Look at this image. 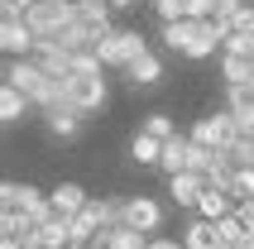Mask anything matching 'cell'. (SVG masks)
I'll return each instance as SVG.
<instances>
[{"mask_svg": "<svg viewBox=\"0 0 254 249\" xmlns=\"http://www.w3.org/2000/svg\"><path fill=\"white\" fill-rule=\"evenodd\" d=\"M0 216H24V221H34V230H43L53 221V206H48V192H39V187L5 182L0 187Z\"/></svg>", "mask_w": 254, "mask_h": 249, "instance_id": "obj_1", "label": "cell"}, {"mask_svg": "<svg viewBox=\"0 0 254 249\" xmlns=\"http://www.w3.org/2000/svg\"><path fill=\"white\" fill-rule=\"evenodd\" d=\"M139 53H149V39H144L139 29H115L106 43H96V58L106 62V67H120V72H125Z\"/></svg>", "mask_w": 254, "mask_h": 249, "instance_id": "obj_2", "label": "cell"}, {"mask_svg": "<svg viewBox=\"0 0 254 249\" xmlns=\"http://www.w3.org/2000/svg\"><path fill=\"white\" fill-rule=\"evenodd\" d=\"M192 144H201V149H230L235 139H240V124H235V115L230 111H216V115H201L197 124H192Z\"/></svg>", "mask_w": 254, "mask_h": 249, "instance_id": "obj_3", "label": "cell"}, {"mask_svg": "<svg viewBox=\"0 0 254 249\" xmlns=\"http://www.w3.org/2000/svg\"><path fill=\"white\" fill-rule=\"evenodd\" d=\"M230 29L216 24V19H187V48L183 58H192V62H201V58H211L216 48H226Z\"/></svg>", "mask_w": 254, "mask_h": 249, "instance_id": "obj_4", "label": "cell"}, {"mask_svg": "<svg viewBox=\"0 0 254 249\" xmlns=\"http://www.w3.org/2000/svg\"><path fill=\"white\" fill-rule=\"evenodd\" d=\"M106 101H111L106 77H72V82H67V106L82 115V120H86V115H96Z\"/></svg>", "mask_w": 254, "mask_h": 249, "instance_id": "obj_5", "label": "cell"}, {"mask_svg": "<svg viewBox=\"0 0 254 249\" xmlns=\"http://www.w3.org/2000/svg\"><path fill=\"white\" fill-rule=\"evenodd\" d=\"M5 86L24 91V96H29V106H34V96H39L43 86H48V77H43V67L34 62V58H14L10 67H5Z\"/></svg>", "mask_w": 254, "mask_h": 249, "instance_id": "obj_6", "label": "cell"}, {"mask_svg": "<svg viewBox=\"0 0 254 249\" xmlns=\"http://www.w3.org/2000/svg\"><path fill=\"white\" fill-rule=\"evenodd\" d=\"M125 225H129V230L154 235L158 225H163V206H158L154 196H125Z\"/></svg>", "mask_w": 254, "mask_h": 249, "instance_id": "obj_7", "label": "cell"}, {"mask_svg": "<svg viewBox=\"0 0 254 249\" xmlns=\"http://www.w3.org/2000/svg\"><path fill=\"white\" fill-rule=\"evenodd\" d=\"M86 187L82 182H58L53 192H48V206H53V216H63V221H72V216H82L86 211Z\"/></svg>", "mask_w": 254, "mask_h": 249, "instance_id": "obj_8", "label": "cell"}, {"mask_svg": "<svg viewBox=\"0 0 254 249\" xmlns=\"http://www.w3.org/2000/svg\"><path fill=\"white\" fill-rule=\"evenodd\" d=\"M34 29L24 24V19H0V48L10 53V62L14 58H34Z\"/></svg>", "mask_w": 254, "mask_h": 249, "instance_id": "obj_9", "label": "cell"}, {"mask_svg": "<svg viewBox=\"0 0 254 249\" xmlns=\"http://www.w3.org/2000/svg\"><path fill=\"white\" fill-rule=\"evenodd\" d=\"M226 111L235 115L240 134L254 139V91H250V86H226Z\"/></svg>", "mask_w": 254, "mask_h": 249, "instance_id": "obj_10", "label": "cell"}, {"mask_svg": "<svg viewBox=\"0 0 254 249\" xmlns=\"http://www.w3.org/2000/svg\"><path fill=\"white\" fill-rule=\"evenodd\" d=\"M149 240H154V235L129 230V225H106V230L96 235V245H91V249H149Z\"/></svg>", "mask_w": 254, "mask_h": 249, "instance_id": "obj_11", "label": "cell"}, {"mask_svg": "<svg viewBox=\"0 0 254 249\" xmlns=\"http://www.w3.org/2000/svg\"><path fill=\"white\" fill-rule=\"evenodd\" d=\"M201 192H206V182H201L197 173H178V178H168V196L178 201V206H187V211H197Z\"/></svg>", "mask_w": 254, "mask_h": 249, "instance_id": "obj_12", "label": "cell"}, {"mask_svg": "<svg viewBox=\"0 0 254 249\" xmlns=\"http://www.w3.org/2000/svg\"><path fill=\"white\" fill-rule=\"evenodd\" d=\"M43 124H48L53 139H77V134H82V115L72 111V106H53V111L43 115Z\"/></svg>", "mask_w": 254, "mask_h": 249, "instance_id": "obj_13", "label": "cell"}, {"mask_svg": "<svg viewBox=\"0 0 254 249\" xmlns=\"http://www.w3.org/2000/svg\"><path fill=\"white\" fill-rule=\"evenodd\" d=\"M187 158H192V139L178 134V139H168V144H163V158H158V168H163L168 178H178V173H187Z\"/></svg>", "mask_w": 254, "mask_h": 249, "instance_id": "obj_14", "label": "cell"}, {"mask_svg": "<svg viewBox=\"0 0 254 249\" xmlns=\"http://www.w3.org/2000/svg\"><path fill=\"white\" fill-rule=\"evenodd\" d=\"M125 77H129L134 86H154L158 77H163V58H158L154 48H149V53H139V58H134V62L125 67Z\"/></svg>", "mask_w": 254, "mask_h": 249, "instance_id": "obj_15", "label": "cell"}, {"mask_svg": "<svg viewBox=\"0 0 254 249\" xmlns=\"http://www.w3.org/2000/svg\"><path fill=\"white\" fill-rule=\"evenodd\" d=\"M226 216H235V196L230 192H201V201H197V221H226Z\"/></svg>", "mask_w": 254, "mask_h": 249, "instance_id": "obj_16", "label": "cell"}, {"mask_svg": "<svg viewBox=\"0 0 254 249\" xmlns=\"http://www.w3.org/2000/svg\"><path fill=\"white\" fill-rule=\"evenodd\" d=\"M187 249H226V240H221V230H216L211 221H192L187 225V235H183Z\"/></svg>", "mask_w": 254, "mask_h": 249, "instance_id": "obj_17", "label": "cell"}, {"mask_svg": "<svg viewBox=\"0 0 254 249\" xmlns=\"http://www.w3.org/2000/svg\"><path fill=\"white\" fill-rule=\"evenodd\" d=\"M221 77H226V86H250V82H254V62L221 53Z\"/></svg>", "mask_w": 254, "mask_h": 249, "instance_id": "obj_18", "label": "cell"}, {"mask_svg": "<svg viewBox=\"0 0 254 249\" xmlns=\"http://www.w3.org/2000/svg\"><path fill=\"white\" fill-rule=\"evenodd\" d=\"M24 111H29V96H24V91H14V86H0V120L14 124V120H24Z\"/></svg>", "mask_w": 254, "mask_h": 249, "instance_id": "obj_19", "label": "cell"}, {"mask_svg": "<svg viewBox=\"0 0 254 249\" xmlns=\"http://www.w3.org/2000/svg\"><path fill=\"white\" fill-rule=\"evenodd\" d=\"M129 158H134V163H154V168H158V158H163V144H158L154 134H144V129H139V134L129 139Z\"/></svg>", "mask_w": 254, "mask_h": 249, "instance_id": "obj_20", "label": "cell"}, {"mask_svg": "<svg viewBox=\"0 0 254 249\" xmlns=\"http://www.w3.org/2000/svg\"><path fill=\"white\" fill-rule=\"evenodd\" d=\"M144 134H154L158 144H168V139H178V124H173V115L168 111H149L144 115V124H139Z\"/></svg>", "mask_w": 254, "mask_h": 249, "instance_id": "obj_21", "label": "cell"}, {"mask_svg": "<svg viewBox=\"0 0 254 249\" xmlns=\"http://www.w3.org/2000/svg\"><path fill=\"white\" fill-rule=\"evenodd\" d=\"M230 196H235V206H240V201H254V168H235V178H230Z\"/></svg>", "mask_w": 254, "mask_h": 249, "instance_id": "obj_22", "label": "cell"}, {"mask_svg": "<svg viewBox=\"0 0 254 249\" xmlns=\"http://www.w3.org/2000/svg\"><path fill=\"white\" fill-rule=\"evenodd\" d=\"M154 14H158V24H183L187 0H154Z\"/></svg>", "mask_w": 254, "mask_h": 249, "instance_id": "obj_23", "label": "cell"}, {"mask_svg": "<svg viewBox=\"0 0 254 249\" xmlns=\"http://www.w3.org/2000/svg\"><path fill=\"white\" fill-rule=\"evenodd\" d=\"M221 53H230V58H245V62H254V34H240V29H235V34L226 39V48H221Z\"/></svg>", "mask_w": 254, "mask_h": 249, "instance_id": "obj_24", "label": "cell"}, {"mask_svg": "<svg viewBox=\"0 0 254 249\" xmlns=\"http://www.w3.org/2000/svg\"><path fill=\"white\" fill-rule=\"evenodd\" d=\"M216 230H221V240H226V245H245V240H250V230H245L240 216H226V221H216Z\"/></svg>", "mask_w": 254, "mask_h": 249, "instance_id": "obj_25", "label": "cell"}, {"mask_svg": "<svg viewBox=\"0 0 254 249\" xmlns=\"http://www.w3.org/2000/svg\"><path fill=\"white\" fill-rule=\"evenodd\" d=\"M226 153H230V163H235V168H254V139H245V134H240Z\"/></svg>", "mask_w": 254, "mask_h": 249, "instance_id": "obj_26", "label": "cell"}, {"mask_svg": "<svg viewBox=\"0 0 254 249\" xmlns=\"http://www.w3.org/2000/svg\"><path fill=\"white\" fill-rule=\"evenodd\" d=\"M101 67H106V62H101L96 53H77L72 58V77H101Z\"/></svg>", "mask_w": 254, "mask_h": 249, "instance_id": "obj_27", "label": "cell"}, {"mask_svg": "<svg viewBox=\"0 0 254 249\" xmlns=\"http://www.w3.org/2000/svg\"><path fill=\"white\" fill-rule=\"evenodd\" d=\"M163 48H168V53H183L187 48V19L183 24H163Z\"/></svg>", "mask_w": 254, "mask_h": 249, "instance_id": "obj_28", "label": "cell"}, {"mask_svg": "<svg viewBox=\"0 0 254 249\" xmlns=\"http://www.w3.org/2000/svg\"><path fill=\"white\" fill-rule=\"evenodd\" d=\"M149 249H187V245H183V240H168V235H154Z\"/></svg>", "mask_w": 254, "mask_h": 249, "instance_id": "obj_29", "label": "cell"}, {"mask_svg": "<svg viewBox=\"0 0 254 249\" xmlns=\"http://www.w3.org/2000/svg\"><path fill=\"white\" fill-rule=\"evenodd\" d=\"M0 249H24V240H10V235H0Z\"/></svg>", "mask_w": 254, "mask_h": 249, "instance_id": "obj_30", "label": "cell"}, {"mask_svg": "<svg viewBox=\"0 0 254 249\" xmlns=\"http://www.w3.org/2000/svg\"><path fill=\"white\" fill-rule=\"evenodd\" d=\"M106 5H111V10H129V5H134V0H106Z\"/></svg>", "mask_w": 254, "mask_h": 249, "instance_id": "obj_31", "label": "cell"}, {"mask_svg": "<svg viewBox=\"0 0 254 249\" xmlns=\"http://www.w3.org/2000/svg\"><path fill=\"white\" fill-rule=\"evenodd\" d=\"M245 249H254V235H250V240H245Z\"/></svg>", "mask_w": 254, "mask_h": 249, "instance_id": "obj_32", "label": "cell"}, {"mask_svg": "<svg viewBox=\"0 0 254 249\" xmlns=\"http://www.w3.org/2000/svg\"><path fill=\"white\" fill-rule=\"evenodd\" d=\"M226 249H245V245H226Z\"/></svg>", "mask_w": 254, "mask_h": 249, "instance_id": "obj_33", "label": "cell"}, {"mask_svg": "<svg viewBox=\"0 0 254 249\" xmlns=\"http://www.w3.org/2000/svg\"><path fill=\"white\" fill-rule=\"evenodd\" d=\"M250 91H254V82H250Z\"/></svg>", "mask_w": 254, "mask_h": 249, "instance_id": "obj_34", "label": "cell"}, {"mask_svg": "<svg viewBox=\"0 0 254 249\" xmlns=\"http://www.w3.org/2000/svg\"><path fill=\"white\" fill-rule=\"evenodd\" d=\"M240 5H245V0H240Z\"/></svg>", "mask_w": 254, "mask_h": 249, "instance_id": "obj_35", "label": "cell"}]
</instances>
